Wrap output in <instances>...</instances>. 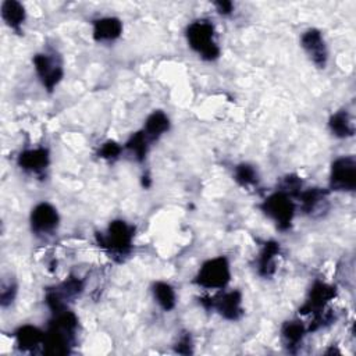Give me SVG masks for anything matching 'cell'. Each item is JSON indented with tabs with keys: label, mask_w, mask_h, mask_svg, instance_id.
Listing matches in <instances>:
<instances>
[{
	"label": "cell",
	"mask_w": 356,
	"mask_h": 356,
	"mask_svg": "<svg viewBox=\"0 0 356 356\" xmlns=\"http://www.w3.org/2000/svg\"><path fill=\"white\" fill-rule=\"evenodd\" d=\"M215 27L207 20H198L187 28L189 46L205 60L213 61L219 59L220 48L215 39Z\"/></svg>",
	"instance_id": "cell-1"
},
{
	"label": "cell",
	"mask_w": 356,
	"mask_h": 356,
	"mask_svg": "<svg viewBox=\"0 0 356 356\" xmlns=\"http://www.w3.org/2000/svg\"><path fill=\"white\" fill-rule=\"evenodd\" d=\"M134 240V227L128 226L123 220H114L110 223L106 234L98 235V244L109 252L110 256L123 260L131 251Z\"/></svg>",
	"instance_id": "cell-2"
},
{
	"label": "cell",
	"mask_w": 356,
	"mask_h": 356,
	"mask_svg": "<svg viewBox=\"0 0 356 356\" xmlns=\"http://www.w3.org/2000/svg\"><path fill=\"white\" fill-rule=\"evenodd\" d=\"M230 280V263L223 256L205 262L195 277L198 286L206 290H224Z\"/></svg>",
	"instance_id": "cell-3"
},
{
	"label": "cell",
	"mask_w": 356,
	"mask_h": 356,
	"mask_svg": "<svg viewBox=\"0 0 356 356\" xmlns=\"http://www.w3.org/2000/svg\"><path fill=\"white\" fill-rule=\"evenodd\" d=\"M260 209L267 218H270L277 224L281 231L290 229L295 215V205L291 196L277 191L262 203Z\"/></svg>",
	"instance_id": "cell-4"
},
{
	"label": "cell",
	"mask_w": 356,
	"mask_h": 356,
	"mask_svg": "<svg viewBox=\"0 0 356 356\" xmlns=\"http://www.w3.org/2000/svg\"><path fill=\"white\" fill-rule=\"evenodd\" d=\"M330 188L333 191L352 192L356 188V160L353 156L337 159L331 166Z\"/></svg>",
	"instance_id": "cell-5"
},
{
	"label": "cell",
	"mask_w": 356,
	"mask_h": 356,
	"mask_svg": "<svg viewBox=\"0 0 356 356\" xmlns=\"http://www.w3.org/2000/svg\"><path fill=\"white\" fill-rule=\"evenodd\" d=\"M35 71L43 87L52 92L63 78V67L56 54L38 53L34 57Z\"/></svg>",
	"instance_id": "cell-6"
},
{
	"label": "cell",
	"mask_w": 356,
	"mask_h": 356,
	"mask_svg": "<svg viewBox=\"0 0 356 356\" xmlns=\"http://www.w3.org/2000/svg\"><path fill=\"white\" fill-rule=\"evenodd\" d=\"M30 222L34 234L49 235L57 230L60 218L57 210L50 203L42 202L32 209Z\"/></svg>",
	"instance_id": "cell-7"
},
{
	"label": "cell",
	"mask_w": 356,
	"mask_h": 356,
	"mask_svg": "<svg viewBox=\"0 0 356 356\" xmlns=\"http://www.w3.org/2000/svg\"><path fill=\"white\" fill-rule=\"evenodd\" d=\"M205 301H207V304L202 302L205 308L216 309L227 320L234 322V320H238L244 315L242 295L240 291L224 293L216 298H209Z\"/></svg>",
	"instance_id": "cell-8"
},
{
	"label": "cell",
	"mask_w": 356,
	"mask_h": 356,
	"mask_svg": "<svg viewBox=\"0 0 356 356\" xmlns=\"http://www.w3.org/2000/svg\"><path fill=\"white\" fill-rule=\"evenodd\" d=\"M335 297V289L328 286L326 282L316 281L309 293V297L305 302V305L301 308V313H313L315 316L322 315L326 305L334 300Z\"/></svg>",
	"instance_id": "cell-9"
},
{
	"label": "cell",
	"mask_w": 356,
	"mask_h": 356,
	"mask_svg": "<svg viewBox=\"0 0 356 356\" xmlns=\"http://www.w3.org/2000/svg\"><path fill=\"white\" fill-rule=\"evenodd\" d=\"M302 48L305 49L309 59L319 67L324 68L327 63V46L324 42V38L320 31L317 30H309L306 31L301 38Z\"/></svg>",
	"instance_id": "cell-10"
},
{
	"label": "cell",
	"mask_w": 356,
	"mask_h": 356,
	"mask_svg": "<svg viewBox=\"0 0 356 356\" xmlns=\"http://www.w3.org/2000/svg\"><path fill=\"white\" fill-rule=\"evenodd\" d=\"M17 163L24 171H28L32 174H43L50 163L49 151L45 148L24 151L20 154Z\"/></svg>",
	"instance_id": "cell-11"
},
{
	"label": "cell",
	"mask_w": 356,
	"mask_h": 356,
	"mask_svg": "<svg viewBox=\"0 0 356 356\" xmlns=\"http://www.w3.org/2000/svg\"><path fill=\"white\" fill-rule=\"evenodd\" d=\"M123 34V23L116 17H105L94 21V39L96 42H112Z\"/></svg>",
	"instance_id": "cell-12"
},
{
	"label": "cell",
	"mask_w": 356,
	"mask_h": 356,
	"mask_svg": "<svg viewBox=\"0 0 356 356\" xmlns=\"http://www.w3.org/2000/svg\"><path fill=\"white\" fill-rule=\"evenodd\" d=\"M2 19L12 30L21 32V27L25 21V9L20 2L16 0H6L2 3Z\"/></svg>",
	"instance_id": "cell-13"
},
{
	"label": "cell",
	"mask_w": 356,
	"mask_h": 356,
	"mask_svg": "<svg viewBox=\"0 0 356 356\" xmlns=\"http://www.w3.org/2000/svg\"><path fill=\"white\" fill-rule=\"evenodd\" d=\"M278 255H280L278 242L269 241L264 244L258 259V271L262 277H270L275 273V259Z\"/></svg>",
	"instance_id": "cell-14"
},
{
	"label": "cell",
	"mask_w": 356,
	"mask_h": 356,
	"mask_svg": "<svg viewBox=\"0 0 356 356\" xmlns=\"http://www.w3.org/2000/svg\"><path fill=\"white\" fill-rule=\"evenodd\" d=\"M16 341L20 349L23 350H31L34 348H36L38 345H43L45 342V335L46 333H43L42 330H39L35 326H23L20 327L16 333Z\"/></svg>",
	"instance_id": "cell-15"
},
{
	"label": "cell",
	"mask_w": 356,
	"mask_h": 356,
	"mask_svg": "<svg viewBox=\"0 0 356 356\" xmlns=\"http://www.w3.org/2000/svg\"><path fill=\"white\" fill-rule=\"evenodd\" d=\"M170 128V120L169 117L158 110V112H154L148 118H147V123H145V127H144V131L147 138L151 140V142H155L158 140L163 134H166Z\"/></svg>",
	"instance_id": "cell-16"
},
{
	"label": "cell",
	"mask_w": 356,
	"mask_h": 356,
	"mask_svg": "<svg viewBox=\"0 0 356 356\" xmlns=\"http://www.w3.org/2000/svg\"><path fill=\"white\" fill-rule=\"evenodd\" d=\"M302 210L308 215H315L322 207H324V203L327 200V192L320 188H311L306 191H302L298 196Z\"/></svg>",
	"instance_id": "cell-17"
},
{
	"label": "cell",
	"mask_w": 356,
	"mask_h": 356,
	"mask_svg": "<svg viewBox=\"0 0 356 356\" xmlns=\"http://www.w3.org/2000/svg\"><path fill=\"white\" fill-rule=\"evenodd\" d=\"M305 334H306V328L302 324V322H298V320L287 322L281 328L282 341L290 352H295V348L300 346Z\"/></svg>",
	"instance_id": "cell-18"
},
{
	"label": "cell",
	"mask_w": 356,
	"mask_h": 356,
	"mask_svg": "<svg viewBox=\"0 0 356 356\" xmlns=\"http://www.w3.org/2000/svg\"><path fill=\"white\" fill-rule=\"evenodd\" d=\"M328 125H330L333 135H335L338 138H348V136H352L355 132L353 123H352L349 114L344 110L337 112L334 116H331Z\"/></svg>",
	"instance_id": "cell-19"
},
{
	"label": "cell",
	"mask_w": 356,
	"mask_h": 356,
	"mask_svg": "<svg viewBox=\"0 0 356 356\" xmlns=\"http://www.w3.org/2000/svg\"><path fill=\"white\" fill-rule=\"evenodd\" d=\"M154 295L156 302L159 304V306L166 311L170 312L174 309L176 306V293L173 290V287L167 282L159 281L154 286Z\"/></svg>",
	"instance_id": "cell-20"
},
{
	"label": "cell",
	"mask_w": 356,
	"mask_h": 356,
	"mask_svg": "<svg viewBox=\"0 0 356 356\" xmlns=\"http://www.w3.org/2000/svg\"><path fill=\"white\" fill-rule=\"evenodd\" d=\"M149 144L151 140L147 138L144 131H139L136 134H134L128 142L125 144V148L135 155V159L138 162H144L147 155H148V149H149Z\"/></svg>",
	"instance_id": "cell-21"
},
{
	"label": "cell",
	"mask_w": 356,
	"mask_h": 356,
	"mask_svg": "<svg viewBox=\"0 0 356 356\" xmlns=\"http://www.w3.org/2000/svg\"><path fill=\"white\" fill-rule=\"evenodd\" d=\"M235 181L242 187H251L258 184V173L251 165H240L235 169Z\"/></svg>",
	"instance_id": "cell-22"
},
{
	"label": "cell",
	"mask_w": 356,
	"mask_h": 356,
	"mask_svg": "<svg viewBox=\"0 0 356 356\" xmlns=\"http://www.w3.org/2000/svg\"><path fill=\"white\" fill-rule=\"evenodd\" d=\"M280 188L281 189H278V191L287 193L289 196L298 198L300 193L302 192V181L297 176H289V177L284 178V181H282Z\"/></svg>",
	"instance_id": "cell-23"
},
{
	"label": "cell",
	"mask_w": 356,
	"mask_h": 356,
	"mask_svg": "<svg viewBox=\"0 0 356 356\" xmlns=\"http://www.w3.org/2000/svg\"><path fill=\"white\" fill-rule=\"evenodd\" d=\"M17 294V286L12 281H5L2 282V290H0V304L3 308L10 305Z\"/></svg>",
	"instance_id": "cell-24"
},
{
	"label": "cell",
	"mask_w": 356,
	"mask_h": 356,
	"mask_svg": "<svg viewBox=\"0 0 356 356\" xmlns=\"http://www.w3.org/2000/svg\"><path fill=\"white\" fill-rule=\"evenodd\" d=\"M121 151H123V148L117 144V142L107 140L106 144H103L102 148L99 149V156L106 160H116L120 156Z\"/></svg>",
	"instance_id": "cell-25"
},
{
	"label": "cell",
	"mask_w": 356,
	"mask_h": 356,
	"mask_svg": "<svg viewBox=\"0 0 356 356\" xmlns=\"http://www.w3.org/2000/svg\"><path fill=\"white\" fill-rule=\"evenodd\" d=\"M176 350H177L178 353H182V355H189V353H192L191 337H189V335H184V337L178 341V344H177V346H176Z\"/></svg>",
	"instance_id": "cell-26"
},
{
	"label": "cell",
	"mask_w": 356,
	"mask_h": 356,
	"mask_svg": "<svg viewBox=\"0 0 356 356\" xmlns=\"http://www.w3.org/2000/svg\"><path fill=\"white\" fill-rule=\"evenodd\" d=\"M215 6L218 8V12L220 13V14H230L231 12H233V3L231 2H216L215 3Z\"/></svg>",
	"instance_id": "cell-27"
}]
</instances>
